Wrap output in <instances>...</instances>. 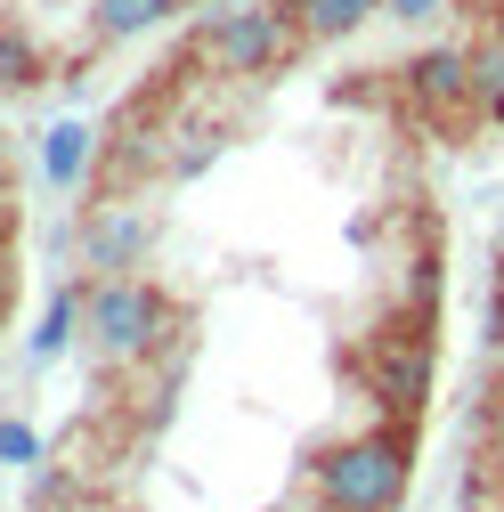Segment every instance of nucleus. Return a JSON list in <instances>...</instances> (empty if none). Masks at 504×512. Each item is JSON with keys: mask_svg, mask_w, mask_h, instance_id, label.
I'll return each mask as SVG.
<instances>
[{"mask_svg": "<svg viewBox=\"0 0 504 512\" xmlns=\"http://www.w3.org/2000/svg\"><path fill=\"white\" fill-rule=\"evenodd\" d=\"M171 334H179V293L155 285L147 269H131V277H82V350H90L98 374L155 366Z\"/></svg>", "mask_w": 504, "mask_h": 512, "instance_id": "obj_1", "label": "nucleus"}, {"mask_svg": "<svg viewBox=\"0 0 504 512\" xmlns=\"http://www.w3.org/2000/svg\"><path fill=\"white\" fill-rule=\"evenodd\" d=\"M415 488V439L407 423H374V431H342L309 456V496L326 512H399Z\"/></svg>", "mask_w": 504, "mask_h": 512, "instance_id": "obj_2", "label": "nucleus"}, {"mask_svg": "<svg viewBox=\"0 0 504 512\" xmlns=\"http://www.w3.org/2000/svg\"><path fill=\"white\" fill-rule=\"evenodd\" d=\"M301 25L285 17V0H244V9H212L196 33V57L220 82H277L301 57Z\"/></svg>", "mask_w": 504, "mask_h": 512, "instance_id": "obj_3", "label": "nucleus"}, {"mask_svg": "<svg viewBox=\"0 0 504 512\" xmlns=\"http://www.w3.org/2000/svg\"><path fill=\"white\" fill-rule=\"evenodd\" d=\"M155 244H163V220L147 204H98L82 220V244H74V269L82 277H131L155 261Z\"/></svg>", "mask_w": 504, "mask_h": 512, "instance_id": "obj_4", "label": "nucleus"}, {"mask_svg": "<svg viewBox=\"0 0 504 512\" xmlns=\"http://www.w3.org/2000/svg\"><path fill=\"white\" fill-rule=\"evenodd\" d=\"M366 391H374V407H383L391 423H415L423 407H431V342L423 334H383L366 350Z\"/></svg>", "mask_w": 504, "mask_h": 512, "instance_id": "obj_5", "label": "nucleus"}, {"mask_svg": "<svg viewBox=\"0 0 504 512\" xmlns=\"http://www.w3.org/2000/svg\"><path fill=\"white\" fill-rule=\"evenodd\" d=\"M407 98H415V114L423 122H472V49L464 41H431L423 57H407Z\"/></svg>", "mask_w": 504, "mask_h": 512, "instance_id": "obj_6", "label": "nucleus"}, {"mask_svg": "<svg viewBox=\"0 0 504 512\" xmlns=\"http://www.w3.org/2000/svg\"><path fill=\"white\" fill-rule=\"evenodd\" d=\"M74 342H82V277H57L41 301V326L25 334V374H49Z\"/></svg>", "mask_w": 504, "mask_h": 512, "instance_id": "obj_7", "label": "nucleus"}, {"mask_svg": "<svg viewBox=\"0 0 504 512\" xmlns=\"http://www.w3.org/2000/svg\"><path fill=\"white\" fill-rule=\"evenodd\" d=\"M98 155H106V131L82 122V114H66V122H49V131H41V179L49 187H82L98 171Z\"/></svg>", "mask_w": 504, "mask_h": 512, "instance_id": "obj_8", "label": "nucleus"}, {"mask_svg": "<svg viewBox=\"0 0 504 512\" xmlns=\"http://www.w3.org/2000/svg\"><path fill=\"white\" fill-rule=\"evenodd\" d=\"M187 0H90V49H122V41H147L155 25H171Z\"/></svg>", "mask_w": 504, "mask_h": 512, "instance_id": "obj_9", "label": "nucleus"}, {"mask_svg": "<svg viewBox=\"0 0 504 512\" xmlns=\"http://www.w3.org/2000/svg\"><path fill=\"white\" fill-rule=\"evenodd\" d=\"M285 17L301 25L309 49H334V41H358L374 17H383V0H285Z\"/></svg>", "mask_w": 504, "mask_h": 512, "instance_id": "obj_10", "label": "nucleus"}, {"mask_svg": "<svg viewBox=\"0 0 504 512\" xmlns=\"http://www.w3.org/2000/svg\"><path fill=\"white\" fill-rule=\"evenodd\" d=\"M49 41L25 25V17H0V98H17V90H41L49 82Z\"/></svg>", "mask_w": 504, "mask_h": 512, "instance_id": "obj_11", "label": "nucleus"}, {"mask_svg": "<svg viewBox=\"0 0 504 512\" xmlns=\"http://www.w3.org/2000/svg\"><path fill=\"white\" fill-rule=\"evenodd\" d=\"M220 155H228V131H220V122H179V131H171V163H163V179H171V187H196Z\"/></svg>", "mask_w": 504, "mask_h": 512, "instance_id": "obj_12", "label": "nucleus"}, {"mask_svg": "<svg viewBox=\"0 0 504 512\" xmlns=\"http://www.w3.org/2000/svg\"><path fill=\"white\" fill-rule=\"evenodd\" d=\"M472 114L480 122H504V25H488L472 41Z\"/></svg>", "mask_w": 504, "mask_h": 512, "instance_id": "obj_13", "label": "nucleus"}, {"mask_svg": "<svg viewBox=\"0 0 504 512\" xmlns=\"http://www.w3.org/2000/svg\"><path fill=\"white\" fill-rule=\"evenodd\" d=\"M0 464H9V472H33V464H49V439H41L25 415H0Z\"/></svg>", "mask_w": 504, "mask_h": 512, "instance_id": "obj_14", "label": "nucleus"}, {"mask_svg": "<svg viewBox=\"0 0 504 512\" xmlns=\"http://www.w3.org/2000/svg\"><path fill=\"white\" fill-rule=\"evenodd\" d=\"M439 17H456V0H383V25H407V33H423Z\"/></svg>", "mask_w": 504, "mask_h": 512, "instance_id": "obj_15", "label": "nucleus"}, {"mask_svg": "<svg viewBox=\"0 0 504 512\" xmlns=\"http://www.w3.org/2000/svg\"><path fill=\"white\" fill-rule=\"evenodd\" d=\"M496 464H504V407H496Z\"/></svg>", "mask_w": 504, "mask_h": 512, "instance_id": "obj_16", "label": "nucleus"}, {"mask_svg": "<svg viewBox=\"0 0 504 512\" xmlns=\"http://www.w3.org/2000/svg\"><path fill=\"white\" fill-rule=\"evenodd\" d=\"M0 317H9V293H0Z\"/></svg>", "mask_w": 504, "mask_h": 512, "instance_id": "obj_17", "label": "nucleus"}, {"mask_svg": "<svg viewBox=\"0 0 504 512\" xmlns=\"http://www.w3.org/2000/svg\"><path fill=\"white\" fill-rule=\"evenodd\" d=\"M301 512H326V504H301Z\"/></svg>", "mask_w": 504, "mask_h": 512, "instance_id": "obj_18", "label": "nucleus"}]
</instances>
